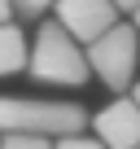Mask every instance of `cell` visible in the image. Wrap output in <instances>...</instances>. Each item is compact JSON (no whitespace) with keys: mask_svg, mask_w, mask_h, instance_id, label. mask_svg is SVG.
Here are the masks:
<instances>
[{"mask_svg":"<svg viewBox=\"0 0 140 149\" xmlns=\"http://www.w3.org/2000/svg\"><path fill=\"white\" fill-rule=\"evenodd\" d=\"M88 114L75 101H44V97H0V140L9 136H83Z\"/></svg>","mask_w":140,"mask_h":149,"instance_id":"obj_1","label":"cell"},{"mask_svg":"<svg viewBox=\"0 0 140 149\" xmlns=\"http://www.w3.org/2000/svg\"><path fill=\"white\" fill-rule=\"evenodd\" d=\"M40 84H61V88H79L88 79V48L75 44L57 22H40L35 44H31V66H26Z\"/></svg>","mask_w":140,"mask_h":149,"instance_id":"obj_2","label":"cell"},{"mask_svg":"<svg viewBox=\"0 0 140 149\" xmlns=\"http://www.w3.org/2000/svg\"><path fill=\"white\" fill-rule=\"evenodd\" d=\"M136 61H140V35L131 22H118L105 40H96L88 48V66L92 74L110 88V92H127L136 79Z\"/></svg>","mask_w":140,"mask_h":149,"instance_id":"obj_3","label":"cell"},{"mask_svg":"<svg viewBox=\"0 0 140 149\" xmlns=\"http://www.w3.org/2000/svg\"><path fill=\"white\" fill-rule=\"evenodd\" d=\"M53 18L75 44L92 48L96 40H105L118 26V5H110V0H61L53 9Z\"/></svg>","mask_w":140,"mask_h":149,"instance_id":"obj_4","label":"cell"},{"mask_svg":"<svg viewBox=\"0 0 140 149\" xmlns=\"http://www.w3.org/2000/svg\"><path fill=\"white\" fill-rule=\"evenodd\" d=\"M92 127L105 149H140V105L131 97H114L105 110H96Z\"/></svg>","mask_w":140,"mask_h":149,"instance_id":"obj_5","label":"cell"},{"mask_svg":"<svg viewBox=\"0 0 140 149\" xmlns=\"http://www.w3.org/2000/svg\"><path fill=\"white\" fill-rule=\"evenodd\" d=\"M22 66H31L26 35H22L18 22H5V26H0V74H13V70H22Z\"/></svg>","mask_w":140,"mask_h":149,"instance_id":"obj_6","label":"cell"},{"mask_svg":"<svg viewBox=\"0 0 140 149\" xmlns=\"http://www.w3.org/2000/svg\"><path fill=\"white\" fill-rule=\"evenodd\" d=\"M0 149H53L48 136H9V140H0Z\"/></svg>","mask_w":140,"mask_h":149,"instance_id":"obj_7","label":"cell"},{"mask_svg":"<svg viewBox=\"0 0 140 149\" xmlns=\"http://www.w3.org/2000/svg\"><path fill=\"white\" fill-rule=\"evenodd\" d=\"M53 149H105L101 140H92V136H61Z\"/></svg>","mask_w":140,"mask_h":149,"instance_id":"obj_8","label":"cell"},{"mask_svg":"<svg viewBox=\"0 0 140 149\" xmlns=\"http://www.w3.org/2000/svg\"><path fill=\"white\" fill-rule=\"evenodd\" d=\"M53 9L48 5H35V0H26V5H18V18H48Z\"/></svg>","mask_w":140,"mask_h":149,"instance_id":"obj_9","label":"cell"},{"mask_svg":"<svg viewBox=\"0 0 140 149\" xmlns=\"http://www.w3.org/2000/svg\"><path fill=\"white\" fill-rule=\"evenodd\" d=\"M118 13H127L131 26H136V35H140V5H118Z\"/></svg>","mask_w":140,"mask_h":149,"instance_id":"obj_10","label":"cell"},{"mask_svg":"<svg viewBox=\"0 0 140 149\" xmlns=\"http://www.w3.org/2000/svg\"><path fill=\"white\" fill-rule=\"evenodd\" d=\"M13 13H18V9H13V5H5V0H0V26H5V22H13Z\"/></svg>","mask_w":140,"mask_h":149,"instance_id":"obj_11","label":"cell"},{"mask_svg":"<svg viewBox=\"0 0 140 149\" xmlns=\"http://www.w3.org/2000/svg\"><path fill=\"white\" fill-rule=\"evenodd\" d=\"M131 101H136V105H140V79H136V88H131Z\"/></svg>","mask_w":140,"mask_h":149,"instance_id":"obj_12","label":"cell"}]
</instances>
